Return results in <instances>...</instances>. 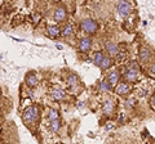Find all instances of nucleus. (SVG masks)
Wrapping results in <instances>:
<instances>
[{"mask_svg": "<svg viewBox=\"0 0 155 144\" xmlns=\"http://www.w3.org/2000/svg\"><path fill=\"white\" fill-rule=\"evenodd\" d=\"M38 118H39V109H38V107H35V105H30V107H27L22 113V120H23V122H25L27 126L34 125L38 121Z\"/></svg>", "mask_w": 155, "mask_h": 144, "instance_id": "1", "label": "nucleus"}, {"mask_svg": "<svg viewBox=\"0 0 155 144\" xmlns=\"http://www.w3.org/2000/svg\"><path fill=\"white\" fill-rule=\"evenodd\" d=\"M80 28H81V31L88 33V35H93V33H96L97 30H98V23L94 20H92V18H87V20L81 21Z\"/></svg>", "mask_w": 155, "mask_h": 144, "instance_id": "2", "label": "nucleus"}, {"mask_svg": "<svg viewBox=\"0 0 155 144\" xmlns=\"http://www.w3.org/2000/svg\"><path fill=\"white\" fill-rule=\"evenodd\" d=\"M116 12L123 17L128 16V14L132 12V4L129 2H119L116 4Z\"/></svg>", "mask_w": 155, "mask_h": 144, "instance_id": "3", "label": "nucleus"}, {"mask_svg": "<svg viewBox=\"0 0 155 144\" xmlns=\"http://www.w3.org/2000/svg\"><path fill=\"white\" fill-rule=\"evenodd\" d=\"M67 17V11L64 7H57L54 9V13H53V20L56 22H64Z\"/></svg>", "mask_w": 155, "mask_h": 144, "instance_id": "4", "label": "nucleus"}, {"mask_svg": "<svg viewBox=\"0 0 155 144\" xmlns=\"http://www.w3.org/2000/svg\"><path fill=\"white\" fill-rule=\"evenodd\" d=\"M124 79H125V81H128V83H134V81H137L138 70L136 68V67H129L124 74Z\"/></svg>", "mask_w": 155, "mask_h": 144, "instance_id": "5", "label": "nucleus"}, {"mask_svg": "<svg viewBox=\"0 0 155 144\" xmlns=\"http://www.w3.org/2000/svg\"><path fill=\"white\" fill-rule=\"evenodd\" d=\"M92 48V39L88 36L85 37H81V39L79 40V50L81 53H88L91 50Z\"/></svg>", "mask_w": 155, "mask_h": 144, "instance_id": "6", "label": "nucleus"}, {"mask_svg": "<svg viewBox=\"0 0 155 144\" xmlns=\"http://www.w3.org/2000/svg\"><path fill=\"white\" fill-rule=\"evenodd\" d=\"M115 93L118 95H127L130 93V85L128 83H120L116 85L115 88Z\"/></svg>", "mask_w": 155, "mask_h": 144, "instance_id": "7", "label": "nucleus"}, {"mask_svg": "<svg viewBox=\"0 0 155 144\" xmlns=\"http://www.w3.org/2000/svg\"><path fill=\"white\" fill-rule=\"evenodd\" d=\"M47 33H48V36L54 39V37H58L60 35H62V30L57 25H49V26H47Z\"/></svg>", "mask_w": 155, "mask_h": 144, "instance_id": "8", "label": "nucleus"}, {"mask_svg": "<svg viewBox=\"0 0 155 144\" xmlns=\"http://www.w3.org/2000/svg\"><path fill=\"white\" fill-rule=\"evenodd\" d=\"M151 55H153V54H151V50H150L147 46H142L141 49H140L138 57H140V59H141L142 62H147V61H150Z\"/></svg>", "mask_w": 155, "mask_h": 144, "instance_id": "9", "label": "nucleus"}, {"mask_svg": "<svg viewBox=\"0 0 155 144\" xmlns=\"http://www.w3.org/2000/svg\"><path fill=\"white\" fill-rule=\"evenodd\" d=\"M65 92L64 90H62L60 86H54V88H53V90L51 92V97L54 99V100H62L65 98Z\"/></svg>", "mask_w": 155, "mask_h": 144, "instance_id": "10", "label": "nucleus"}, {"mask_svg": "<svg viewBox=\"0 0 155 144\" xmlns=\"http://www.w3.org/2000/svg\"><path fill=\"white\" fill-rule=\"evenodd\" d=\"M105 49H106V52H107L110 55H118V53H119L118 45H116L115 42H113V41H107V42H106V44H105Z\"/></svg>", "mask_w": 155, "mask_h": 144, "instance_id": "11", "label": "nucleus"}, {"mask_svg": "<svg viewBox=\"0 0 155 144\" xmlns=\"http://www.w3.org/2000/svg\"><path fill=\"white\" fill-rule=\"evenodd\" d=\"M107 83L111 86L118 85V83H119V72L118 71H111V72H109V74H107Z\"/></svg>", "mask_w": 155, "mask_h": 144, "instance_id": "12", "label": "nucleus"}, {"mask_svg": "<svg viewBox=\"0 0 155 144\" xmlns=\"http://www.w3.org/2000/svg\"><path fill=\"white\" fill-rule=\"evenodd\" d=\"M26 84H27V86H30V88H35L38 85V76L35 75V72H30V74L26 76Z\"/></svg>", "mask_w": 155, "mask_h": 144, "instance_id": "13", "label": "nucleus"}, {"mask_svg": "<svg viewBox=\"0 0 155 144\" xmlns=\"http://www.w3.org/2000/svg\"><path fill=\"white\" fill-rule=\"evenodd\" d=\"M102 111H104V113L106 114V116L111 114V112L114 111V102H113V100H111V99L105 100V103L102 105Z\"/></svg>", "mask_w": 155, "mask_h": 144, "instance_id": "14", "label": "nucleus"}, {"mask_svg": "<svg viewBox=\"0 0 155 144\" xmlns=\"http://www.w3.org/2000/svg\"><path fill=\"white\" fill-rule=\"evenodd\" d=\"M66 83H67V86H70V88H76L79 85V77L74 74H70L66 79Z\"/></svg>", "mask_w": 155, "mask_h": 144, "instance_id": "15", "label": "nucleus"}, {"mask_svg": "<svg viewBox=\"0 0 155 144\" xmlns=\"http://www.w3.org/2000/svg\"><path fill=\"white\" fill-rule=\"evenodd\" d=\"M113 66V58H111L110 55H107V57H105L104 58V61H102V63H101V70L102 71H106V70H109L110 67Z\"/></svg>", "mask_w": 155, "mask_h": 144, "instance_id": "16", "label": "nucleus"}, {"mask_svg": "<svg viewBox=\"0 0 155 144\" xmlns=\"http://www.w3.org/2000/svg\"><path fill=\"white\" fill-rule=\"evenodd\" d=\"M48 120H49V122L56 121V120H60V113H58L57 109H54V108L48 109Z\"/></svg>", "mask_w": 155, "mask_h": 144, "instance_id": "17", "label": "nucleus"}, {"mask_svg": "<svg viewBox=\"0 0 155 144\" xmlns=\"http://www.w3.org/2000/svg\"><path fill=\"white\" fill-rule=\"evenodd\" d=\"M72 33H74V27H72L71 23H67V25H65L64 30H62V36L69 37V36L72 35Z\"/></svg>", "mask_w": 155, "mask_h": 144, "instance_id": "18", "label": "nucleus"}, {"mask_svg": "<svg viewBox=\"0 0 155 144\" xmlns=\"http://www.w3.org/2000/svg\"><path fill=\"white\" fill-rule=\"evenodd\" d=\"M105 58V55H104V53L102 52H97L94 57H93V63L96 66H101V63H102V61Z\"/></svg>", "mask_w": 155, "mask_h": 144, "instance_id": "19", "label": "nucleus"}, {"mask_svg": "<svg viewBox=\"0 0 155 144\" xmlns=\"http://www.w3.org/2000/svg\"><path fill=\"white\" fill-rule=\"evenodd\" d=\"M61 129V121L60 120H56V121H52L51 122V130L53 133H58Z\"/></svg>", "mask_w": 155, "mask_h": 144, "instance_id": "20", "label": "nucleus"}, {"mask_svg": "<svg viewBox=\"0 0 155 144\" xmlns=\"http://www.w3.org/2000/svg\"><path fill=\"white\" fill-rule=\"evenodd\" d=\"M111 88H113V86H111L107 81H102V83L100 84V86H98V89L101 90V92H110Z\"/></svg>", "mask_w": 155, "mask_h": 144, "instance_id": "21", "label": "nucleus"}, {"mask_svg": "<svg viewBox=\"0 0 155 144\" xmlns=\"http://www.w3.org/2000/svg\"><path fill=\"white\" fill-rule=\"evenodd\" d=\"M32 18H34V21H35V22H39V20H40V14H39V13H34Z\"/></svg>", "mask_w": 155, "mask_h": 144, "instance_id": "22", "label": "nucleus"}, {"mask_svg": "<svg viewBox=\"0 0 155 144\" xmlns=\"http://www.w3.org/2000/svg\"><path fill=\"white\" fill-rule=\"evenodd\" d=\"M134 103H136L134 99H128V100H127V105H128V107H133Z\"/></svg>", "mask_w": 155, "mask_h": 144, "instance_id": "23", "label": "nucleus"}, {"mask_svg": "<svg viewBox=\"0 0 155 144\" xmlns=\"http://www.w3.org/2000/svg\"><path fill=\"white\" fill-rule=\"evenodd\" d=\"M150 104H151V108L155 111V94L151 97V100H150Z\"/></svg>", "mask_w": 155, "mask_h": 144, "instance_id": "24", "label": "nucleus"}, {"mask_svg": "<svg viewBox=\"0 0 155 144\" xmlns=\"http://www.w3.org/2000/svg\"><path fill=\"white\" fill-rule=\"evenodd\" d=\"M150 74L155 76V62H154V63H153L151 66H150Z\"/></svg>", "mask_w": 155, "mask_h": 144, "instance_id": "25", "label": "nucleus"}, {"mask_svg": "<svg viewBox=\"0 0 155 144\" xmlns=\"http://www.w3.org/2000/svg\"><path fill=\"white\" fill-rule=\"evenodd\" d=\"M111 127H113V124H107V126H106V130H110Z\"/></svg>", "mask_w": 155, "mask_h": 144, "instance_id": "26", "label": "nucleus"}, {"mask_svg": "<svg viewBox=\"0 0 155 144\" xmlns=\"http://www.w3.org/2000/svg\"><path fill=\"white\" fill-rule=\"evenodd\" d=\"M0 99H2V92H0Z\"/></svg>", "mask_w": 155, "mask_h": 144, "instance_id": "27", "label": "nucleus"}, {"mask_svg": "<svg viewBox=\"0 0 155 144\" xmlns=\"http://www.w3.org/2000/svg\"><path fill=\"white\" fill-rule=\"evenodd\" d=\"M0 125H2V120H0Z\"/></svg>", "mask_w": 155, "mask_h": 144, "instance_id": "28", "label": "nucleus"}]
</instances>
